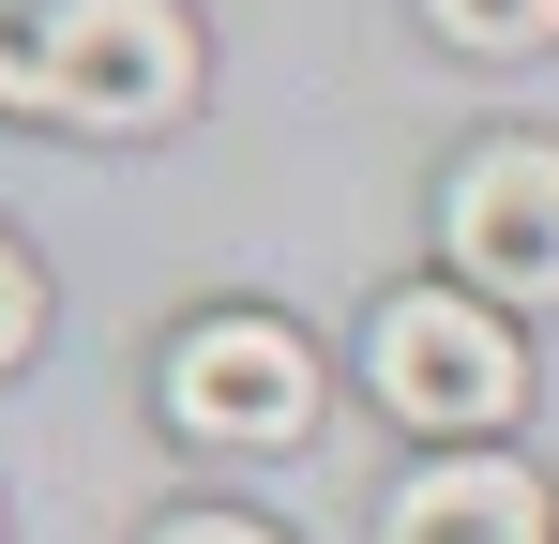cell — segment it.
<instances>
[{
	"mask_svg": "<svg viewBox=\"0 0 559 544\" xmlns=\"http://www.w3.org/2000/svg\"><path fill=\"white\" fill-rule=\"evenodd\" d=\"M31 76H46V121H92V137H167L212 91V46H197L182 0H46L31 15Z\"/></svg>",
	"mask_w": 559,
	"mask_h": 544,
	"instance_id": "6da1fadb",
	"label": "cell"
},
{
	"mask_svg": "<svg viewBox=\"0 0 559 544\" xmlns=\"http://www.w3.org/2000/svg\"><path fill=\"white\" fill-rule=\"evenodd\" d=\"M364 393L393 409V424L484 453L514 409H530V348H514V318L468 303V287H393V303L364 318Z\"/></svg>",
	"mask_w": 559,
	"mask_h": 544,
	"instance_id": "7a4b0ae2",
	"label": "cell"
},
{
	"mask_svg": "<svg viewBox=\"0 0 559 544\" xmlns=\"http://www.w3.org/2000/svg\"><path fill=\"white\" fill-rule=\"evenodd\" d=\"M167 424L212 453H287L318 439V348L287 333V318H197V333H167Z\"/></svg>",
	"mask_w": 559,
	"mask_h": 544,
	"instance_id": "3957f363",
	"label": "cell"
},
{
	"mask_svg": "<svg viewBox=\"0 0 559 544\" xmlns=\"http://www.w3.org/2000/svg\"><path fill=\"white\" fill-rule=\"evenodd\" d=\"M439 258L468 303H559V137H468L439 181Z\"/></svg>",
	"mask_w": 559,
	"mask_h": 544,
	"instance_id": "277c9868",
	"label": "cell"
},
{
	"mask_svg": "<svg viewBox=\"0 0 559 544\" xmlns=\"http://www.w3.org/2000/svg\"><path fill=\"white\" fill-rule=\"evenodd\" d=\"M378 544H559V499L514 453H424L378 499Z\"/></svg>",
	"mask_w": 559,
	"mask_h": 544,
	"instance_id": "5b68a950",
	"label": "cell"
},
{
	"mask_svg": "<svg viewBox=\"0 0 559 544\" xmlns=\"http://www.w3.org/2000/svg\"><path fill=\"white\" fill-rule=\"evenodd\" d=\"M424 31L468 61H530V46H559V0H424Z\"/></svg>",
	"mask_w": 559,
	"mask_h": 544,
	"instance_id": "8992f818",
	"label": "cell"
},
{
	"mask_svg": "<svg viewBox=\"0 0 559 544\" xmlns=\"http://www.w3.org/2000/svg\"><path fill=\"white\" fill-rule=\"evenodd\" d=\"M31 348H46V272H31L15 243H0V378H15Z\"/></svg>",
	"mask_w": 559,
	"mask_h": 544,
	"instance_id": "52a82bcc",
	"label": "cell"
},
{
	"mask_svg": "<svg viewBox=\"0 0 559 544\" xmlns=\"http://www.w3.org/2000/svg\"><path fill=\"white\" fill-rule=\"evenodd\" d=\"M152 544H287V530H258V515H167Z\"/></svg>",
	"mask_w": 559,
	"mask_h": 544,
	"instance_id": "ba28073f",
	"label": "cell"
},
{
	"mask_svg": "<svg viewBox=\"0 0 559 544\" xmlns=\"http://www.w3.org/2000/svg\"><path fill=\"white\" fill-rule=\"evenodd\" d=\"M0 106H46V76H31V46H0Z\"/></svg>",
	"mask_w": 559,
	"mask_h": 544,
	"instance_id": "9c48e42d",
	"label": "cell"
}]
</instances>
